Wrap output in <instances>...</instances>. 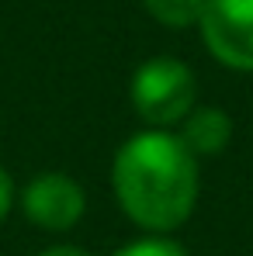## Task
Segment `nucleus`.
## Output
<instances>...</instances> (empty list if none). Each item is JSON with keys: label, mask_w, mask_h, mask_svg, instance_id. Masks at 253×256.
Listing matches in <instances>:
<instances>
[{"label": "nucleus", "mask_w": 253, "mask_h": 256, "mask_svg": "<svg viewBox=\"0 0 253 256\" xmlns=\"http://www.w3.org/2000/svg\"><path fill=\"white\" fill-rule=\"evenodd\" d=\"M118 208L146 232L180 228L198 201V160L170 132L146 128L122 142L111 163Z\"/></svg>", "instance_id": "1"}, {"label": "nucleus", "mask_w": 253, "mask_h": 256, "mask_svg": "<svg viewBox=\"0 0 253 256\" xmlns=\"http://www.w3.org/2000/svg\"><path fill=\"white\" fill-rule=\"evenodd\" d=\"M198 84L187 62L173 56H156L146 59L128 84V100L135 114L156 132H167L170 125H180L194 111Z\"/></svg>", "instance_id": "2"}, {"label": "nucleus", "mask_w": 253, "mask_h": 256, "mask_svg": "<svg viewBox=\"0 0 253 256\" xmlns=\"http://www.w3.org/2000/svg\"><path fill=\"white\" fill-rule=\"evenodd\" d=\"M198 28L222 66L253 73V0H208Z\"/></svg>", "instance_id": "3"}, {"label": "nucleus", "mask_w": 253, "mask_h": 256, "mask_svg": "<svg viewBox=\"0 0 253 256\" xmlns=\"http://www.w3.org/2000/svg\"><path fill=\"white\" fill-rule=\"evenodd\" d=\"M21 212L45 232H70L87 212V194L70 173L45 170L25 184Z\"/></svg>", "instance_id": "4"}, {"label": "nucleus", "mask_w": 253, "mask_h": 256, "mask_svg": "<svg viewBox=\"0 0 253 256\" xmlns=\"http://www.w3.org/2000/svg\"><path fill=\"white\" fill-rule=\"evenodd\" d=\"M177 138L184 142V149L194 160L198 156H218L229 146V138H232V118L222 108H215V104H201V108H194L180 122V135Z\"/></svg>", "instance_id": "5"}, {"label": "nucleus", "mask_w": 253, "mask_h": 256, "mask_svg": "<svg viewBox=\"0 0 253 256\" xmlns=\"http://www.w3.org/2000/svg\"><path fill=\"white\" fill-rule=\"evenodd\" d=\"M142 7L167 28H191L201 24L208 0H142Z\"/></svg>", "instance_id": "6"}, {"label": "nucleus", "mask_w": 253, "mask_h": 256, "mask_svg": "<svg viewBox=\"0 0 253 256\" xmlns=\"http://www.w3.org/2000/svg\"><path fill=\"white\" fill-rule=\"evenodd\" d=\"M115 256H187V253L163 236H146V239H135V242L122 246Z\"/></svg>", "instance_id": "7"}, {"label": "nucleus", "mask_w": 253, "mask_h": 256, "mask_svg": "<svg viewBox=\"0 0 253 256\" xmlns=\"http://www.w3.org/2000/svg\"><path fill=\"white\" fill-rule=\"evenodd\" d=\"M14 208V180H11V173L0 166V222L11 214Z\"/></svg>", "instance_id": "8"}, {"label": "nucleus", "mask_w": 253, "mask_h": 256, "mask_svg": "<svg viewBox=\"0 0 253 256\" xmlns=\"http://www.w3.org/2000/svg\"><path fill=\"white\" fill-rule=\"evenodd\" d=\"M39 256H90V253L80 250V246H49V250H42Z\"/></svg>", "instance_id": "9"}]
</instances>
